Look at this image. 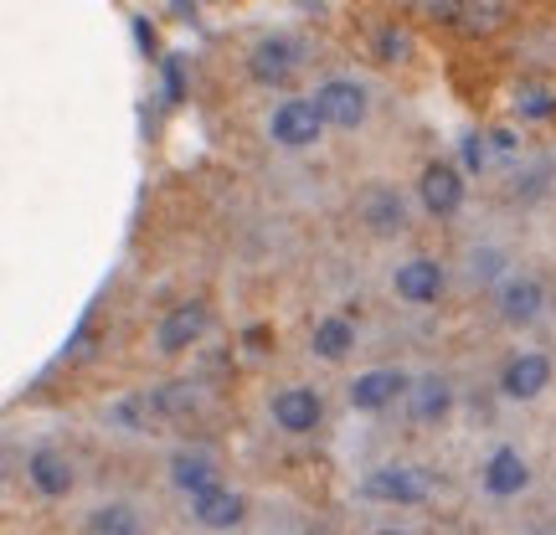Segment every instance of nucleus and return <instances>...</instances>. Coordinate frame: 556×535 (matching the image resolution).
<instances>
[{
	"mask_svg": "<svg viewBox=\"0 0 556 535\" xmlns=\"http://www.w3.org/2000/svg\"><path fill=\"white\" fill-rule=\"evenodd\" d=\"M206 324H212V309H206L201 298H186V304H176L170 315L160 319V330H155L160 356H180V351H191V345L206 335Z\"/></svg>",
	"mask_w": 556,
	"mask_h": 535,
	"instance_id": "obj_6",
	"label": "nucleus"
},
{
	"mask_svg": "<svg viewBox=\"0 0 556 535\" xmlns=\"http://www.w3.org/2000/svg\"><path fill=\"white\" fill-rule=\"evenodd\" d=\"M490 144H495V155H516V135H510V129H495Z\"/></svg>",
	"mask_w": 556,
	"mask_h": 535,
	"instance_id": "obj_29",
	"label": "nucleus"
},
{
	"mask_svg": "<svg viewBox=\"0 0 556 535\" xmlns=\"http://www.w3.org/2000/svg\"><path fill=\"white\" fill-rule=\"evenodd\" d=\"M191 515H197V525H206V531H232L242 520V495H232V489H206V495H191Z\"/></svg>",
	"mask_w": 556,
	"mask_h": 535,
	"instance_id": "obj_16",
	"label": "nucleus"
},
{
	"mask_svg": "<svg viewBox=\"0 0 556 535\" xmlns=\"http://www.w3.org/2000/svg\"><path fill=\"white\" fill-rule=\"evenodd\" d=\"M135 21V41H139V52L155 62V52H160V41H155V26H150V16H129Z\"/></svg>",
	"mask_w": 556,
	"mask_h": 535,
	"instance_id": "obj_27",
	"label": "nucleus"
},
{
	"mask_svg": "<svg viewBox=\"0 0 556 535\" xmlns=\"http://www.w3.org/2000/svg\"><path fill=\"white\" fill-rule=\"evenodd\" d=\"M413 392V381L402 377V371H361L351 386H345V402L356 407V412H381V407H392L397 397H407Z\"/></svg>",
	"mask_w": 556,
	"mask_h": 535,
	"instance_id": "obj_7",
	"label": "nucleus"
},
{
	"mask_svg": "<svg viewBox=\"0 0 556 535\" xmlns=\"http://www.w3.org/2000/svg\"><path fill=\"white\" fill-rule=\"evenodd\" d=\"M371 52H377L381 67H402V62L417 58V37L407 21H381L377 37H371Z\"/></svg>",
	"mask_w": 556,
	"mask_h": 535,
	"instance_id": "obj_18",
	"label": "nucleus"
},
{
	"mask_svg": "<svg viewBox=\"0 0 556 535\" xmlns=\"http://www.w3.org/2000/svg\"><path fill=\"white\" fill-rule=\"evenodd\" d=\"M88 535H139V515L129 505H99L88 515Z\"/></svg>",
	"mask_w": 556,
	"mask_h": 535,
	"instance_id": "obj_22",
	"label": "nucleus"
},
{
	"mask_svg": "<svg viewBox=\"0 0 556 535\" xmlns=\"http://www.w3.org/2000/svg\"><path fill=\"white\" fill-rule=\"evenodd\" d=\"M222 469L212 454H201V448H180L176 458H170V484H176L180 495H206V489H217L222 484Z\"/></svg>",
	"mask_w": 556,
	"mask_h": 535,
	"instance_id": "obj_12",
	"label": "nucleus"
},
{
	"mask_svg": "<svg viewBox=\"0 0 556 535\" xmlns=\"http://www.w3.org/2000/svg\"><path fill=\"white\" fill-rule=\"evenodd\" d=\"M315 103H319V114H325V124H330V129H361V124H366V114H371L366 88H361V82H351V78L319 82Z\"/></svg>",
	"mask_w": 556,
	"mask_h": 535,
	"instance_id": "obj_4",
	"label": "nucleus"
},
{
	"mask_svg": "<svg viewBox=\"0 0 556 535\" xmlns=\"http://www.w3.org/2000/svg\"><path fill=\"white\" fill-rule=\"evenodd\" d=\"M150 402H155V417H186L197 407V386L191 381H170V386L150 392Z\"/></svg>",
	"mask_w": 556,
	"mask_h": 535,
	"instance_id": "obj_23",
	"label": "nucleus"
},
{
	"mask_svg": "<svg viewBox=\"0 0 556 535\" xmlns=\"http://www.w3.org/2000/svg\"><path fill=\"white\" fill-rule=\"evenodd\" d=\"M309 345H315V356H319V360H345V356H351V345H356V330H351V319L325 315V319L315 324Z\"/></svg>",
	"mask_w": 556,
	"mask_h": 535,
	"instance_id": "obj_21",
	"label": "nucleus"
},
{
	"mask_svg": "<svg viewBox=\"0 0 556 535\" xmlns=\"http://www.w3.org/2000/svg\"><path fill=\"white\" fill-rule=\"evenodd\" d=\"M319 417H325V407H319V392H309V386H283L274 397V422L283 433H315Z\"/></svg>",
	"mask_w": 556,
	"mask_h": 535,
	"instance_id": "obj_11",
	"label": "nucleus"
},
{
	"mask_svg": "<svg viewBox=\"0 0 556 535\" xmlns=\"http://www.w3.org/2000/svg\"><path fill=\"white\" fill-rule=\"evenodd\" d=\"M377 535H407V531H377Z\"/></svg>",
	"mask_w": 556,
	"mask_h": 535,
	"instance_id": "obj_31",
	"label": "nucleus"
},
{
	"mask_svg": "<svg viewBox=\"0 0 556 535\" xmlns=\"http://www.w3.org/2000/svg\"><path fill=\"white\" fill-rule=\"evenodd\" d=\"M417 196H422V206L433 217H454L458 206H464V170H454L448 160H433L422 170V180H417Z\"/></svg>",
	"mask_w": 556,
	"mask_h": 535,
	"instance_id": "obj_8",
	"label": "nucleus"
},
{
	"mask_svg": "<svg viewBox=\"0 0 556 535\" xmlns=\"http://www.w3.org/2000/svg\"><path fill=\"white\" fill-rule=\"evenodd\" d=\"M541 304H546V294H541L536 278H510V283L500 289V319H505V324H536Z\"/></svg>",
	"mask_w": 556,
	"mask_h": 535,
	"instance_id": "obj_15",
	"label": "nucleus"
},
{
	"mask_svg": "<svg viewBox=\"0 0 556 535\" xmlns=\"http://www.w3.org/2000/svg\"><path fill=\"white\" fill-rule=\"evenodd\" d=\"M392 289H397V298H407V304H433L438 294H443V268H438L433 258H407L392 273Z\"/></svg>",
	"mask_w": 556,
	"mask_h": 535,
	"instance_id": "obj_13",
	"label": "nucleus"
},
{
	"mask_svg": "<svg viewBox=\"0 0 556 535\" xmlns=\"http://www.w3.org/2000/svg\"><path fill=\"white\" fill-rule=\"evenodd\" d=\"M510 109H516V119H520V124H552V119H556V88H552V82L526 78V82L516 88Z\"/></svg>",
	"mask_w": 556,
	"mask_h": 535,
	"instance_id": "obj_19",
	"label": "nucleus"
},
{
	"mask_svg": "<svg viewBox=\"0 0 556 535\" xmlns=\"http://www.w3.org/2000/svg\"><path fill=\"white\" fill-rule=\"evenodd\" d=\"M160 73H165V103H180V99H186V62H180V58H165V62H160Z\"/></svg>",
	"mask_w": 556,
	"mask_h": 535,
	"instance_id": "obj_26",
	"label": "nucleus"
},
{
	"mask_svg": "<svg viewBox=\"0 0 556 535\" xmlns=\"http://www.w3.org/2000/svg\"><path fill=\"white\" fill-rule=\"evenodd\" d=\"M299 41L283 37V31H268V37L253 41V52H248V78L263 82V88H283V82L299 73Z\"/></svg>",
	"mask_w": 556,
	"mask_h": 535,
	"instance_id": "obj_3",
	"label": "nucleus"
},
{
	"mask_svg": "<svg viewBox=\"0 0 556 535\" xmlns=\"http://www.w3.org/2000/svg\"><path fill=\"white\" fill-rule=\"evenodd\" d=\"M26 479H31V489L47 499H62L73 489V463L58 454V448H37V454L26 458Z\"/></svg>",
	"mask_w": 556,
	"mask_h": 535,
	"instance_id": "obj_14",
	"label": "nucleus"
},
{
	"mask_svg": "<svg viewBox=\"0 0 556 535\" xmlns=\"http://www.w3.org/2000/svg\"><path fill=\"white\" fill-rule=\"evenodd\" d=\"M170 11L176 16H197V0H170Z\"/></svg>",
	"mask_w": 556,
	"mask_h": 535,
	"instance_id": "obj_30",
	"label": "nucleus"
},
{
	"mask_svg": "<svg viewBox=\"0 0 556 535\" xmlns=\"http://www.w3.org/2000/svg\"><path fill=\"white\" fill-rule=\"evenodd\" d=\"M407 402H413L417 422H438V417H448V407H454V392H448L443 377H422V381H413Z\"/></svg>",
	"mask_w": 556,
	"mask_h": 535,
	"instance_id": "obj_20",
	"label": "nucleus"
},
{
	"mask_svg": "<svg viewBox=\"0 0 556 535\" xmlns=\"http://www.w3.org/2000/svg\"><path fill=\"white\" fill-rule=\"evenodd\" d=\"M366 499H381V505H422L433 495V474L428 469H413V463H387V469H371L366 484H361Z\"/></svg>",
	"mask_w": 556,
	"mask_h": 535,
	"instance_id": "obj_2",
	"label": "nucleus"
},
{
	"mask_svg": "<svg viewBox=\"0 0 556 535\" xmlns=\"http://www.w3.org/2000/svg\"><path fill=\"white\" fill-rule=\"evenodd\" d=\"M361 221L377 232V238H397L407 232V201L397 196V186H366L361 191Z\"/></svg>",
	"mask_w": 556,
	"mask_h": 535,
	"instance_id": "obj_9",
	"label": "nucleus"
},
{
	"mask_svg": "<svg viewBox=\"0 0 556 535\" xmlns=\"http://www.w3.org/2000/svg\"><path fill=\"white\" fill-rule=\"evenodd\" d=\"M325 129H330V124H325L315 99H283L274 114H268V139L283 144V150H309V144H319Z\"/></svg>",
	"mask_w": 556,
	"mask_h": 535,
	"instance_id": "obj_1",
	"label": "nucleus"
},
{
	"mask_svg": "<svg viewBox=\"0 0 556 535\" xmlns=\"http://www.w3.org/2000/svg\"><path fill=\"white\" fill-rule=\"evenodd\" d=\"M469 263H475V268H469V273H475L479 283H490V278L500 273V253H475V258H469Z\"/></svg>",
	"mask_w": 556,
	"mask_h": 535,
	"instance_id": "obj_28",
	"label": "nucleus"
},
{
	"mask_svg": "<svg viewBox=\"0 0 556 535\" xmlns=\"http://www.w3.org/2000/svg\"><path fill=\"white\" fill-rule=\"evenodd\" d=\"M531 484V469H526V458L516 454V448H500L490 463H484V489L495 499H510V495H520Z\"/></svg>",
	"mask_w": 556,
	"mask_h": 535,
	"instance_id": "obj_17",
	"label": "nucleus"
},
{
	"mask_svg": "<svg viewBox=\"0 0 556 535\" xmlns=\"http://www.w3.org/2000/svg\"><path fill=\"white\" fill-rule=\"evenodd\" d=\"M458 155H464V170H469V176H479V170L490 165V155H495V144H490V135H464Z\"/></svg>",
	"mask_w": 556,
	"mask_h": 535,
	"instance_id": "obj_25",
	"label": "nucleus"
},
{
	"mask_svg": "<svg viewBox=\"0 0 556 535\" xmlns=\"http://www.w3.org/2000/svg\"><path fill=\"white\" fill-rule=\"evenodd\" d=\"M516 21H520V0H464L454 31L469 41H490L500 31H510Z\"/></svg>",
	"mask_w": 556,
	"mask_h": 535,
	"instance_id": "obj_5",
	"label": "nucleus"
},
{
	"mask_svg": "<svg viewBox=\"0 0 556 535\" xmlns=\"http://www.w3.org/2000/svg\"><path fill=\"white\" fill-rule=\"evenodd\" d=\"M402 5H407V16L413 21H428V26H454L464 0H402Z\"/></svg>",
	"mask_w": 556,
	"mask_h": 535,
	"instance_id": "obj_24",
	"label": "nucleus"
},
{
	"mask_svg": "<svg viewBox=\"0 0 556 535\" xmlns=\"http://www.w3.org/2000/svg\"><path fill=\"white\" fill-rule=\"evenodd\" d=\"M546 386H552V360L536 356V351H520V356L500 371V392L510 402H531V397H541Z\"/></svg>",
	"mask_w": 556,
	"mask_h": 535,
	"instance_id": "obj_10",
	"label": "nucleus"
}]
</instances>
